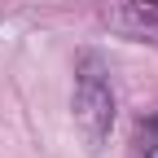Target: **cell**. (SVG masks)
I'll return each instance as SVG.
<instances>
[{
	"label": "cell",
	"mask_w": 158,
	"mask_h": 158,
	"mask_svg": "<svg viewBox=\"0 0 158 158\" xmlns=\"http://www.w3.org/2000/svg\"><path fill=\"white\" fill-rule=\"evenodd\" d=\"M70 118L88 149H101L114 127V88H110V66L97 53H84L75 62V92H70Z\"/></svg>",
	"instance_id": "obj_1"
},
{
	"label": "cell",
	"mask_w": 158,
	"mask_h": 158,
	"mask_svg": "<svg viewBox=\"0 0 158 158\" xmlns=\"http://www.w3.org/2000/svg\"><path fill=\"white\" fill-rule=\"evenodd\" d=\"M136 154H158V114L154 118H145L141 127H136Z\"/></svg>",
	"instance_id": "obj_3"
},
{
	"label": "cell",
	"mask_w": 158,
	"mask_h": 158,
	"mask_svg": "<svg viewBox=\"0 0 158 158\" xmlns=\"http://www.w3.org/2000/svg\"><path fill=\"white\" fill-rule=\"evenodd\" d=\"M101 22L132 44L158 48V0H101Z\"/></svg>",
	"instance_id": "obj_2"
}]
</instances>
